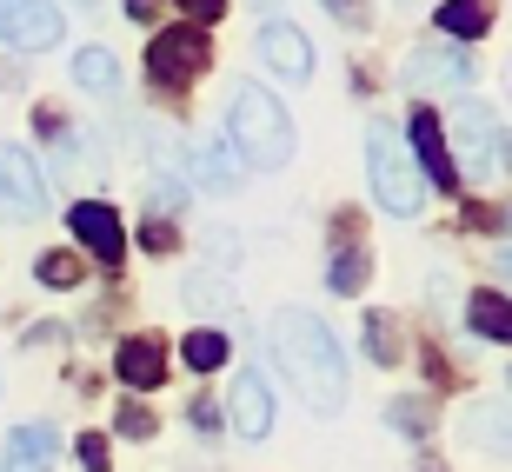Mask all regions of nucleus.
<instances>
[{"instance_id":"obj_1","label":"nucleus","mask_w":512,"mask_h":472,"mask_svg":"<svg viewBox=\"0 0 512 472\" xmlns=\"http://www.w3.org/2000/svg\"><path fill=\"white\" fill-rule=\"evenodd\" d=\"M273 359L286 366V379L300 386V399L313 413H340L346 393H353V373H346V353L333 340V326L313 320L306 306H280L273 313Z\"/></svg>"},{"instance_id":"obj_2","label":"nucleus","mask_w":512,"mask_h":472,"mask_svg":"<svg viewBox=\"0 0 512 472\" xmlns=\"http://www.w3.org/2000/svg\"><path fill=\"white\" fill-rule=\"evenodd\" d=\"M227 140H233V153L260 173H280L286 160H293V120H286V107L273 94H260L253 80L233 87V100H227Z\"/></svg>"},{"instance_id":"obj_3","label":"nucleus","mask_w":512,"mask_h":472,"mask_svg":"<svg viewBox=\"0 0 512 472\" xmlns=\"http://www.w3.org/2000/svg\"><path fill=\"white\" fill-rule=\"evenodd\" d=\"M366 180H373V200H380L393 220H413L419 213V167L406 153V133L393 120H373L366 127Z\"/></svg>"},{"instance_id":"obj_4","label":"nucleus","mask_w":512,"mask_h":472,"mask_svg":"<svg viewBox=\"0 0 512 472\" xmlns=\"http://www.w3.org/2000/svg\"><path fill=\"white\" fill-rule=\"evenodd\" d=\"M213 60V40L207 27H160V34L147 40V80L160 87V94H180V87H193V80L207 74Z\"/></svg>"},{"instance_id":"obj_5","label":"nucleus","mask_w":512,"mask_h":472,"mask_svg":"<svg viewBox=\"0 0 512 472\" xmlns=\"http://www.w3.org/2000/svg\"><path fill=\"white\" fill-rule=\"evenodd\" d=\"M0 40L14 54H47L60 47V7L54 0H0Z\"/></svg>"},{"instance_id":"obj_6","label":"nucleus","mask_w":512,"mask_h":472,"mask_svg":"<svg viewBox=\"0 0 512 472\" xmlns=\"http://www.w3.org/2000/svg\"><path fill=\"white\" fill-rule=\"evenodd\" d=\"M0 213L7 220L47 213V180H40V160L27 147H0Z\"/></svg>"},{"instance_id":"obj_7","label":"nucleus","mask_w":512,"mask_h":472,"mask_svg":"<svg viewBox=\"0 0 512 472\" xmlns=\"http://www.w3.org/2000/svg\"><path fill=\"white\" fill-rule=\"evenodd\" d=\"M399 80H406L413 94H426V87H473V54H466V47H453V40L413 47V54H406V67H399Z\"/></svg>"},{"instance_id":"obj_8","label":"nucleus","mask_w":512,"mask_h":472,"mask_svg":"<svg viewBox=\"0 0 512 472\" xmlns=\"http://www.w3.org/2000/svg\"><path fill=\"white\" fill-rule=\"evenodd\" d=\"M406 153L426 167V187L433 193H459V167H453V153H446V133H439L433 107H413V120H406Z\"/></svg>"},{"instance_id":"obj_9","label":"nucleus","mask_w":512,"mask_h":472,"mask_svg":"<svg viewBox=\"0 0 512 472\" xmlns=\"http://www.w3.org/2000/svg\"><path fill=\"white\" fill-rule=\"evenodd\" d=\"M67 227H74V240L87 246L100 266H120V260H127V227H120V213L107 207V200H80V207L67 213Z\"/></svg>"},{"instance_id":"obj_10","label":"nucleus","mask_w":512,"mask_h":472,"mask_svg":"<svg viewBox=\"0 0 512 472\" xmlns=\"http://www.w3.org/2000/svg\"><path fill=\"white\" fill-rule=\"evenodd\" d=\"M453 167H466L473 180H486V173L499 167V127H493V107L486 100L466 94V107H459V160Z\"/></svg>"},{"instance_id":"obj_11","label":"nucleus","mask_w":512,"mask_h":472,"mask_svg":"<svg viewBox=\"0 0 512 472\" xmlns=\"http://www.w3.org/2000/svg\"><path fill=\"white\" fill-rule=\"evenodd\" d=\"M114 373H120V386H133V393H160V379H167V340H160V333L120 340Z\"/></svg>"},{"instance_id":"obj_12","label":"nucleus","mask_w":512,"mask_h":472,"mask_svg":"<svg viewBox=\"0 0 512 472\" xmlns=\"http://www.w3.org/2000/svg\"><path fill=\"white\" fill-rule=\"evenodd\" d=\"M260 60L280 80H306V74H313V40H306L293 20H266V27H260Z\"/></svg>"},{"instance_id":"obj_13","label":"nucleus","mask_w":512,"mask_h":472,"mask_svg":"<svg viewBox=\"0 0 512 472\" xmlns=\"http://www.w3.org/2000/svg\"><path fill=\"white\" fill-rule=\"evenodd\" d=\"M227 413H233V433H240V439H266V433H273V386H266L253 366H247V373H233Z\"/></svg>"},{"instance_id":"obj_14","label":"nucleus","mask_w":512,"mask_h":472,"mask_svg":"<svg viewBox=\"0 0 512 472\" xmlns=\"http://www.w3.org/2000/svg\"><path fill=\"white\" fill-rule=\"evenodd\" d=\"M459 439H466L473 453L512 459V406H499V399H479V406H466V413H459Z\"/></svg>"},{"instance_id":"obj_15","label":"nucleus","mask_w":512,"mask_h":472,"mask_svg":"<svg viewBox=\"0 0 512 472\" xmlns=\"http://www.w3.org/2000/svg\"><path fill=\"white\" fill-rule=\"evenodd\" d=\"M54 459H60L54 426H14L0 446V472H54Z\"/></svg>"},{"instance_id":"obj_16","label":"nucleus","mask_w":512,"mask_h":472,"mask_svg":"<svg viewBox=\"0 0 512 472\" xmlns=\"http://www.w3.org/2000/svg\"><path fill=\"white\" fill-rule=\"evenodd\" d=\"M193 173H200L207 187H240V180H247V160L233 153V140H200V147H193Z\"/></svg>"},{"instance_id":"obj_17","label":"nucleus","mask_w":512,"mask_h":472,"mask_svg":"<svg viewBox=\"0 0 512 472\" xmlns=\"http://www.w3.org/2000/svg\"><path fill=\"white\" fill-rule=\"evenodd\" d=\"M466 326H473L479 340L512 346V300L506 293H466Z\"/></svg>"},{"instance_id":"obj_18","label":"nucleus","mask_w":512,"mask_h":472,"mask_svg":"<svg viewBox=\"0 0 512 472\" xmlns=\"http://www.w3.org/2000/svg\"><path fill=\"white\" fill-rule=\"evenodd\" d=\"M74 80L87 87V94H120V60L107 54V47H80L74 54Z\"/></svg>"},{"instance_id":"obj_19","label":"nucleus","mask_w":512,"mask_h":472,"mask_svg":"<svg viewBox=\"0 0 512 472\" xmlns=\"http://www.w3.org/2000/svg\"><path fill=\"white\" fill-rule=\"evenodd\" d=\"M486 20H493L486 0H446V7H439V34H453V47H459V40L486 34Z\"/></svg>"},{"instance_id":"obj_20","label":"nucleus","mask_w":512,"mask_h":472,"mask_svg":"<svg viewBox=\"0 0 512 472\" xmlns=\"http://www.w3.org/2000/svg\"><path fill=\"white\" fill-rule=\"evenodd\" d=\"M366 359L373 366H399V326L386 306H366Z\"/></svg>"},{"instance_id":"obj_21","label":"nucleus","mask_w":512,"mask_h":472,"mask_svg":"<svg viewBox=\"0 0 512 472\" xmlns=\"http://www.w3.org/2000/svg\"><path fill=\"white\" fill-rule=\"evenodd\" d=\"M366 273H373V260H366L360 246H340V253H333V266H326V286L353 300V293H366Z\"/></svg>"},{"instance_id":"obj_22","label":"nucleus","mask_w":512,"mask_h":472,"mask_svg":"<svg viewBox=\"0 0 512 472\" xmlns=\"http://www.w3.org/2000/svg\"><path fill=\"white\" fill-rule=\"evenodd\" d=\"M180 359H187L193 373H213V366H227V333H220V326H200V333H187Z\"/></svg>"},{"instance_id":"obj_23","label":"nucleus","mask_w":512,"mask_h":472,"mask_svg":"<svg viewBox=\"0 0 512 472\" xmlns=\"http://www.w3.org/2000/svg\"><path fill=\"white\" fill-rule=\"evenodd\" d=\"M34 280H40V286H60V293H67V286L87 280V260H80V253H40V260H34Z\"/></svg>"},{"instance_id":"obj_24","label":"nucleus","mask_w":512,"mask_h":472,"mask_svg":"<svg viewBox=\"0 0 512 472\" xmlns=\"http://www.w3.org/2000/svg\"><path fill=\"white\" fill-rule=\"evenodd\" d=\"M180 293H187L193 313H227V286L207 280V273H187V286H180Z\"/></svg>"},{"instance_id":"obj_25","label":"nucleus","mask_w":512,"mask_h":472,"mask_svg":"<svg viewBox=\"0 0 512 472\" xmlns=\"http://www.w3.org/2000/svg\"><path fill=\"white\" fill-rule=\"evenodd\" d=\"M153 200L147 207H160V220H173V213H187V187H180V180H173V173H153Z\"/></svg>"},{"instance_id":"obj_26","label":"nucleus","mask_w":512,"mask_h":472,"mask_svg":"<svg viewBox=\"0 0 512 472\" xmlns=\"http://www.w3.org/2000/svg\"><path fill=\"white\" fill-rule=\"evenodd\" d=\"M74 453H80V466H87V472H107V466H114V446H107V433H80Z\"/></svg>"},{"instance_id":"obj_27","label":"nucleus","mask_w":512,"mask_h":472,"mask_svg":"<svg viewBox=\"0 0 512 472\" xmlns=\"http://www.w3.org/2000/svg\"><path fill=\"white\" fill-rule=\"evenodd\" d=\"M114 433L120 439H153V413L140 406V399H127V406H120V419H114Z\"/></svg>"},{"instance_id":"obj_28","label":"nucleus","mask_w":512,"mask_h":472,"mask_svg":"<svg viewBox=\"0 0 512 472\" xmlns=\"http://www.w3.org/2000/svg\"><path fill=\"white\" fill-rule=\"evenodd\" d=\"M393 426H399V433H419V439H426V433H433V413H426L419 399H393Z\"/></svg>"},{"instance_id":"obj_29","label":"nucleus","mask_w":512,"mask_h":472,"mask_svg":"<svg viewBox=\"0 0 512 472\" xmlns=\"http://www.w3.org/2000/svg\"><path fill=\"white\" fill-rule=\"evenodd\" d=\"M207 246H213V266H240V233L233 227H207Z\"/></svg>"},{"instance_id":"obj_30","label":"nucleus","mask_w":512,"mask_h":472,"mask_svg":"<svg viewBox=\"0 0 512 472\" xmlns=\"http://www.w3.org/2000/svg\"><path fill=\"white\" fill-rule=\"evenodd\" d=\"M140 246H147V253H173V220H153V213H147V227H140Z\"/></svg>"},{"instance_id":"obj_31","label":"nucleus","mask_w":512,"mask_h":472,"mask_svg":"<svg viewBox=\"0 0 512 472\" xmlns=\"http://www.w3.org/2000/svg\"><path fill=\"white\" fill-rule=\"evenodd\" d=\"M180 14H193V20H207V27H213V20L227 14V0H180Z\"/></svg>"},{"instance_id":"obj_32","label":"nucleus","mask_w":512,"mask_h":472,"mask_svg":"<svg viewBox=\"0 0 512 472\" xmlns=\"http://www.w3.org/2000/svg\"><path fill=\"white\" fill-rule=\"evenodd\" d=\"M187 419L200 426V433H213V426H220V406H213V399H193V406H187Z\"/></svg>"},{"instance_id":"obj_33","label":"nucleus","mask_w":512,"mask_h":472,"mask_svg":"<svg viewBox=\"0 0 512 472\" xmlns=\"http://www.w3.org/2000/svg\"><path fill=\"white\" fill-rule=\"evenodd\" d=\"M326 7H333L346 27H360V20H366V0H326Z\"/></svg>"},{"instance_id":"obj_34","label":"nucleus","mask_w":512,"mask_h":472,"mask_svg":"<svg viewBox=\"0 0 512 472\" xmlns=\"http://www.w3.org/2000/svg\"><path fill=\"white\" fill-rule=\"evenodd\" d=\"M127 14L133 20H153V0H127Z\"/></svg>"},{"instance_id":"obj_35","label":"nucleus","mask_w":512,"mask_h":472,"mask_svg":"<svg viewBox=\"0 0 512 472\" xmlns=\"http://www.w3.org/2000/svg\"><path fill=\"white\" fill-rule=\"evenodd\" d=\"M499 280H506V286H512V253H499Z\"/></svg>"},{"instance_id":"obj_36","label":"nucleus","mask_w":512,"mask_h":472,"mask_svg":"<svg viewBox=\"0 0 512 472\" xmlns=\"http://www.w3.org/2000/svg\"><path fill=\"white\" fill-rule=\"evenodd\" d=\"M499 147H506V153H499V167H512V140H499Z\"/></svg>"},{"instance_id":"obj_37","label":"nucleus","mask_w":512,"mask_h":472,"mask_svg":"<svg viewBox=\"0 0 512 472\" xmlns=\"http://www.w3.org/2000/svg\"><path fill=\"white\" fill-rule=\"evenodd\" d=\"M253 7H260V14H273V7H280V0H253Z\"/></svg>"},{"instance_id":"obj_38","label":"nucleus","mask_w":512,"mask_h":472,"mask_svg":"<svg viewBox=\"0 0 512 472\" xmlns=\"http://www.w3.org/2000/svg\"><path fill=\"white\" fill-rule=\"evenodd\" d=\"M419 472H439V466H419Z\"/></svg>"},{"instance_id":"obj_39","label":"nucleus","mask_w":512,"mask_h":472,"mask_svg":"<svg viewBox=\"0 0 512 472\" xmlns=\"http://www.w3.org/2000/svg\"><path fill=\"white\" fill-rule=\"evenodd\" d=\"M506 227H512V207H506Z\"/></svg>"}]
</instances>
